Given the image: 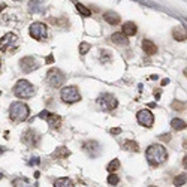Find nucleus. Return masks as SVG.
I'll return each instance as SVG.
<instances>
[{"label":"nucleus","instance_id":"obj_1","mask_svg":"<svg viewBox=\"0 0 187 187\" xmlns=\"http://www.w3.org/2000/svg\"><path fill=\"white\" fill-rule=\"evenodd\" d=\"M145 159L151 166H160L168 160V151L166 148L160 144H153L147 148L145 151Z\"/></svg>","mask_w":187,"mask_h":187},{"label":"nucleus","instance_id":"obj_2","mask_svg":"<svg viewBox=\"0 0 187 187\" xmlns=\"http://www.w3.org/2000/svg\"><path fill=\"white\" fill-rule=\"evenodd\" d=\"M30 109L23 102H12L9 106V117L13 121H24L29 117Z\"/></svg>","mask_w":187,"mask_h":187},{"label":"nucleus","instance_id":"obj_3","mask_svg":"<svg viewBox=\"0 0 187 187\" xmlns=\"http://www.w3.org/2000/svg\"><path fill=\"white\" fill-rule=\"evenodd\" d=\"M13 94L17 96V97H20V99H29V97H32L34 94V87L27 80H20L15 86H13Z\"/></svg>","mask_w":187,"mask_h":187},{"label":"nucleus","instance_id":"obj_4","mask_svg":"<svg viewBox=\"0 0 187 187\" xmlns=\"http://www.w3.org/2000/svg\"><path fill=\"white\" fill-rule=\"evenodd\" d=\"M65 81H66V76L63 72H60L59 69H55V67H51L49 70H48L47 74V82L54 88H60L63 84H65Z\"/></svg>","mask_w":187,"mask_h":187},{"label":"nucleus","instance_id":"obj_5","mask_svg":"<svg viewBox=\"0 0 187 187\" xmlns=\"http://www.w3.org/2000/svg\"><path fill=\"white\" fill-rule=\"evenodd\" d=\"M29 33H30V36L33 39L39 40V42H44L48 38V29L44 23H33L30 26V29H29Z\"/></svg>","mask_w":187,"mask_h":187},{"label":"nucleus","instance_id":"obj_6","mask_svg":"<svg viewBox=\"0 0 187 187\" xmlns=\"http://www.w3.org/2000/svg\"><path fill=\"white\" fill-rule=\"evenodd\" d=\"M18 45V38L15 33H6L0 39V51L2 53H9L13 51Z\"/></svg>","mask_w":187,"mask_h":187},{"label":"nucleus","instance_id":"obj_7","mask_svg":"<svg viewBox=\"0 0 187 187\" xmlns=\"http://www.w3.org/2000/svg\"><path fill=\"white\" fill-rule=\"evenodd\" d=\"M97 103H99V106L102 108L103 111H112V109L117 108L118 100L115 99L112 94L103 93V94H100L99 97H97Z\"/></svg>","mask_w":187,"mask_h":187},{"label":"nucleus","instance_id":"obj_8","mask_svg":"<svg viewBox=\"0 0 187 187\" xmlns=\"http://www.w3.org/2000/svg\"><path fill=\"white\" fill-rule=\"evenodd\" d=\"M60 97L65 103H75V102H80L81 100V94L78 91V88L70 86V87H65L61 90Z\"/></svg>","mask_w":187,"mask_h":187},{"label":"nucleus","instance_id":"obj_9","mask_svg":"<svg viewBox=\"0 0 187 187\" xmlns=\"http://www.w3.org/2000/svg\"><path fill=\"white\" fill-rule=\"evenodd\" d=\"M136 118H138V123L144 127H153L154 124V115L150 109H141Z\"/></svg>","mask_w":187,"mask_h":187},{"label":"nucleus","instance_id":"obj_10","mask_svg":"<svg viewBox=\"0 0 187 187\" xmlns=\"http://www.w3.org/2000/svg\"><path fill=\"white\" fill-rule=\"evenodd\" d=\"M39 118H45L48 121V124L49 127H53V129H59L61 124V117L60 115H57V114H53V112H48V111H42L39 114Z\"/></svg>","mask_w":187,"mask_h":187},{"label":"nucleus","instance_id":"obj_11","mask_svg":"<svg viewBox=\"0 0 187 187\" xmlns=\"http://www.w3.org/2000/svg\"><path fill=\"white\" fill-rule=\"evenodd\" d=\"M39 135L36 133L34 130H32V129H29L26 133L23 135V142L26 144V145H29V147H36L38 144H39Z\"/></svg>","mask_w":187,"mask_h":187},{"label":"nucleus","instance_id":"obj_12","mask_svg":"<svg viewBox=\"0 0 187 187\" xmlns=\"http://www.w3.org/2000/svg\"><path fill=\"white\" fill-rule=\"evenodd\" d=\"M20 66H21V69L24 70V72H32V70H34V69H38V61L34 60L33 57H24V59H21L20 60Z\"/></svg>","mask_w":187,"mask_h":187},{"label":"nucleus","instance_id":"obj_13","mask_svg":"<svg viewBox=\"0 0 187 187\" xmlns=\"http://www.w3.org/2000/svg\"><path fill=\"white\" fill-rule=\"evenodd\" d=\"M111 40H112L114 44H117V45H123V47L129 45V39H127V36L123 33V32L114 33L112 36H111Z\"/></svg>","mask_w":187,"mask_h":187},{"label":"nucleus","instance_id":"obj_14","mask_svg":"<svg viewBox=\"0 0 187 187\" xmlns=\"http://www.w3.org/2000/svg\"><path fill=\"white\" fill-rule=\"evenodd\" d=\"M103 20L106 21V23H109V24L115 26V24L120 23V15L117 12H114V11H108V12L103 13Z\"/></svg>","mask_w":187,"mask_h":187},{"label":"nucleus","instance_id":"obj_15","mask_svg":"<svg viewBox=\"0 0 187 187\" xmlns=\"http://www.w3.org/2000/svg\"><path fill=\"white\" fill-rule=\"evenodd\" d=\"M121 32L126 34V36H135L136 32H138V29H136V24H135V23L129 21V23H124V24H123Z\"/></svg>","mask_w":187,"mask_h":187},{"label":"nucleus","instance_id":"obj_16","mask_svg":"<svg viewBox=\"0 0 187 187\" xmlns=\"http://www.w3.org/2000/svg\"><path fill=\"white\" fill-rule=\"evenodd\" d=\"M142 49H144V53L147 54V55H154V54L157 53V47H156V44H153L151 40H142Z\"/></svg>","mask_w":187,"mask_h":187},{"label":"nucleus","instance_id":"obj_17","mask_svg":"<svg viewBox=\"0 0 187 187\" xmlns=\"http://www.w3.org/2000/svg\"><path fill=\"white\" fill-rule=\"evenodd\" d=\"M172 36H174L175 40L178 42H184L187 39V32L183 29V27H175L174 32H172Z\"/></svg>","mask_w":187,"mask_h":187},{"label":"nucleus","instance_id":"obj_18","mask_svg":"<svg viewBox=\"0 0 187 187\" xmlns=\"http://www.w3.org/2000/svg\"><path fill=\"white\" fill-rule=\"evenodd\" d=\"M69 156H70V151H69L66 147H59L53 153L54 159H65V157H69Z\"/></svg>","mask_w":187,"mask_h":187},{"label":"nucleus","instance_id":"obj_19","mask_svg":"<svg viewBox=\"0 0 187 187\" xmlns=\"http://www.w3.org/2000/svg\"><path fill=\"white\" fill-rule=\"evenodd\" d=\"M54 187H74V181L67 177H63V178H59L54 183Z\"/></svg>","mask_w":187,"mask_h":187},{"label":"nucleus","instance_id":"obj_20","mask_svg":"<svg viewBox=\"0 0 187 187\" xmlns=\"http://www.w3.org/2000/svg\"><path fill=\"white\" fill-rule=\"evenodd\" d=\"M123 148L126 150V151H139V145L135 142V141H132V139H127L124 144H123Z\"/></svg>","mask_w":187,"mask_h":187},{"label":"nucleus","instance_id":"obj_21","mask_svg":"<svg viewBox=\"0 0 187 187\" xmlns=\"http://www.w3.org/2000/svg\"><path fill=\"white\" fill-rule=\"evenodd\" d=\"M171 127L174 129V130H184L186 129V123L183 120H180V118H174V120L171 121Z\"/></svg>","mask_w":187,"mask_h":187},{"label":"nucleus","instance_id":"obj_22","mask_svg":"<svg viewBox=\"0 0 187 187\" xmlns=\"http://www.w3.org/2000/svg\"><path fill=\"white\" fill-rule=\"evenodd\" d=\"M187 183V174H180V175H177L174 178V186H177V187H180V186H184Z\"/></svg>","mask_w":187,"mask_h":187},{"label":"nucleus","instance_id":"obj_23","mask_svg":"<svg viewBox=\"0 0 187 187\" xmlns=\"http://www.w3.org/2000/svg\"><path fill=\"white\" fill-rule=\"evenodd\" d=\"M99 147V144L96 142V141H87L86 144H82V148L86 150V151H96Z\"/></svg>","mask_w":187,"mask_h":187},{"label":"nucleus","instance_id":"obj_24","mask_svg":"<svg viewBox=\"0 0 187 187\" xmlns=\"http://www.w3.org/2000/svg\"><path fill=\"white\" fill-rule=\"evenodd\" d=\"M76 9H78V12L81 13V15H84V17H90L91 15V11L88 9V8H86L82 3H76Z\"/></svg>","mask_w":187,"mask_h":187},{"label":"nucleus","instance_id":"obj_25","mask_svg":"<svg viewBox=\"0 0 187 187\" xmlns=\"http://www.w3.org/2000/svg\"><path fill=\"white\" fill-rule=\"evenodd\" d=\"M120 168V160L118 159H114L109 165H108V172H114V171H117Z\"/></svg>","mask_w":187,"mask_h":187},{"label":"nucleus","instance_id":"obj_26","mask_svg":"<svg viewBox=\"0 0 187 187\" xmlns=\"http://www.w3.org/2000/svg\"><path fill=\"white\" fill-rule=\"evenodd\" d=\"M118 181H120V177H118V175H115V174L108 175V184H111V186H117Z\"/></svg>","mask_w":187,"mask_h":187},{"label":"nucleus","instance_id":"obj_27","mask_svg":"<svg viewBox=\"0 0 187 187\" xmlns=\"http://www.w3.org/2000/svg\"><path fill=\"white\" fill-rule=\"evenodd\" d=\"M90 44H87V42H82V44H81L80 45V54L81 55H84V54H87L88 51H90Z\"/></svg>","mask_w":187,"mask_h":187},{"label":"nucleus","instance_id":"obj_28","mask_svg":"<svg viewBox=\"0 0 187 187\" xmlns=\"http://www.w3.org/2000/svg\"><path fill=\"white\" fill-rule=\"evenodd\" d=\"M172 108L177 109V111H178V109H184V103H183V102H178V100H174V102H172Z\"/></svg>","mask_w":187,"mask_h":187},{"label":"nucleus","instance_id":"obj_29","mask_svg":"<svg viewBox=\"0 0 187 187\" xmlns=\"http://www.w3.org/2000/svg\"><path fill=\"white\" fill-rule=\"evenodd\" d=\"M23 183H26V180L24 178H18V180H13V187H20V184H23Z\"/></svg>","mask_w":187,"mask_h":187},{"label":"nucleus","instance_id":"obj_30","mask_svg":"<svg viewBox=\"0 0 187 187\" xmlns=\"http://www.w3.org/2000/svg\"><path fill=\"white\" fill-rule=\"evenodd\" d=\"M39 162H40L39 157H33V159H30L29 165H39Z\"/></svg>","mask_w":187,"mask_h":187},{"label":"nucleus","instance_id":"obj_31","mask_svg":"<svg viewBox=\"0 0 187 187\" xmlns=\"http://www.w3.org/2000/svg\"><path fill=\"white\" fill-rule=\"evenodd\" d=\"M120 132H121V129H120V127H117V129H112V130H111V133H112V135L120 133Z\"/></svg>","mask_w":187,"mask_h":187},{"label":"nucleus","instance_id":"obj_32","mask_svg":"<svg viewBox=\"0 0 187 187\" xmlns=\"http://www.w3.org/2000/svg\"><path fill=\"white\" fill-rule=\"evenodd\" d=\"M160 138H162L163 141H169V139H171V135H162Z\"/></svg>","mask_w":187,"mask_h":187},{"label":"nucleus","instance_id":"obj_33","mask_svg":"<svg viewBox=\"0 0 187 187\" xmlns=\"http://www.w3.org/2000/svg\"><path fill=\"white\" fill-rule=\"evenodd\" d=\"M183 166H184V168L187 169V156L184 157V159H183Z\"/></svg>","mask_w":187,"mask_h":187},{"label":"nucleus","instance_id":"obj_34","mask_svg":"<svg viewBox=\"0 0 187 187\" xmlns=\"http://www.w3.org/2000/svg\"><path fill=\"white\" fill-rule=\"evenodd\" d=\"M53 61H54V59L51 57V55H49V57H47V65H48V63H53Z\"/></svg>","mask_w":187,"mask_h":187},{"label":"nucleus","instance_id":"obj_35","mask_svg":"<svg viewBox=\"0 0 187 187\" xmlns=\"http://www.w3.org/2000/svg\"><path fill=\"white\" fill-rule=\"evenodd\" d=\"M154 96H156V99H159V97H160V93H159V90H156V91H154Z\"/></svg>","mask_w":187,"mask_h":187},{"label":"nucleus","instance_id":"obj_36","mask_svg":"<svg viewBox=\"0 0 187 187\" xmlns=\"http://www.w3.org/2000/svg\"><path fill=\"white\" fill-rule=\"evenodd\" d=\"M166 84H169V80H163V81H162V86H166Z\"/></svg>","mask_w":187,"mask_h":187},{"label":"nucleus","instance_id":"obj_37","mask_svg":"<svg viewBox=\"0 0 187 187\" xmlns=\"http://www.w3.org/2000/svg\"><path fill=\"white\" fill-rule=\"evenodd\" d=\"M3 9H5V5H3V3H0V12H2Z\"/></svg>","mask_w":187,"mask_h":187},{"label":"nucleus","instance_id":"obj_38","mask_svg":"<svg viewBox=\"0 0 187 187\" xmlns=\"http://www.w3.org/2000/svg\"><path fill=\"white\" fill-rule=\"evenodd\" d=\"M5 153V147H0V154Z\"/></svg>","mask_w":187,"mask_h":187},{"label":"nucleus","instance_id":"obj_39","mask_svg":"<svg viewBox=\"0 0 187 187\" xmlns=\"http://www.w3.org/2000/svg\"><path fill=\"white\" fill-rule=\"evenodd\" d=\"M184 75H186V76H187V67H186V69H184Z\"/></svg>","mask_w":187,"mask_h":187},{"label":"nucleus","instance_id":"obj_40","mask_svg":"<svg viewBox=\"0 0 187 187\" xmlns=\"http://www.w3.org/2000/svg\"><path fill=\"white\" fill-rule=\"evenodd\" d=\"M0 178H3V174H2V172H0Z\"/></svg>","mask_w":187,"mask_h":187},{"label":"nucleus","instance_id":"obj_41","mask_svg":"<svg viewBox=\"0 0 187 187\" xmlns=\"http://www.w3.org/2000/svg\"><path fill=\"white\" fill-rule=\"evenodd\" d=\"M0 69H2V60H0Z\"/></svg>","mask_w":187,"mask_h":187},{"label":"nucleus","instance_id":"obj_42","mask_svg":"<svg viewBox=\"0 0 187 187\" xmlns=\"http://www.w3.org/2000/svg\"><path fill=\"white\" fill-rule=\"evenodd\" d=\"M15 2H21V0H15Z\"/></svg>","mask_w":187,"mask_h":187},{"label":"nucleus","instance_id":"obj_43","mask_svg":"<svg viewBox=\"0 0 187 187\" xmlns=\"http://www.w3.org/2000/svg\"><path fill=\"white\" fill-rule=\"evenodd\" d=\"M150 187H156V186H150Z\"/></svg>","mask_w":187,"mask_h":187}]
</instances>
